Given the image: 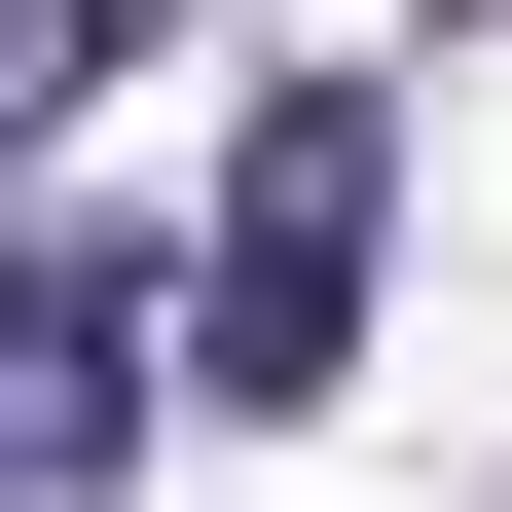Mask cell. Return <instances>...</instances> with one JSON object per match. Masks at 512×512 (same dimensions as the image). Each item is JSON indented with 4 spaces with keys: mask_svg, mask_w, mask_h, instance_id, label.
<instances>
[{
    "mask_svg": "<svg viewBox=\"0 0 512 512\" xmlns=\"http://www.w3.org/2000/svg\"><path fill=\"white\" fill-rule=\"evenodd\" d=\"M366 220H403V147H366V74H293L220 147V256H183V403H330L366 366Z\"/></svg>",
    "mask_w": 512,
    "mask_h": 512,
    "instance_id": "6da1fadb",
    "label": "cell"
},
{
    "mask_svg": "<svg viewBox=\"0 0 512 512\" xmlns=\"http://www.w3.org/2000/svg\"><path fill=\"white\" fill-rule=\"evenodd\" d=\"M147 256H0V512H37V476H110V439H147Z\"/></svg>",
    "mask_w": 512,
    "mask_h": 512,
    "instance_id": "7a4b0ae2",
    "label": "cell"
},
{
    "mask_svg": "<svg viewBox=\"0 0 512 512\" xmlns=\"http://www.w3.org/2000/svg\"><path fill=\"white\" fill-rule=\"evenodd\" d=\"M37 37H74V0H0V110H37Z\"/></svg>",
    "mask_w": 512,
    "mask_h": 512,
    "instance_id": "3957f363",
    "label": "cell"
}]
</instances>
